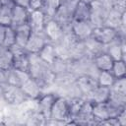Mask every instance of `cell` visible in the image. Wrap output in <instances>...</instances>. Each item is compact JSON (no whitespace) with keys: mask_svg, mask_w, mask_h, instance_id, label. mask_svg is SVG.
Returning a JSON list of instances; mask_svg holds the SVG:
<instances>
[{"mask_svg":"<svg viewBox=\"0 0 126 126\" xmlns=\"http://www.w3.org/2000/svg\"><path fill=\"white\" fill-rule=\"evenodd\" d=\"M48 120H53L55 122H64L70 120V106L69 97L64 95H57Z\"/></svg>","mask_w":126,"mask_h":126,"instance_id":"6da1fadb","label":"cell"},{"mask_svg":"<svg viewBox=\"0 0 126 126\" xmlns=\"http://www.w3.org/2000/svg\"><path fill=\"white\" fill-rule=\"evenodd\" d=\"M1 90H2V95L9 105L20 106L25 100L29 99L26 97L23 91L18 86L6 84L4 86H1Z\"/></svg>","mask_w":126,"mask_h":126,"instance_id":"7a4b0ae2","label":"cell"},{"mask_svg":"<svg viewBox=\"0 0 126 126\" xmlns=\"http://www.w3.org/2000/svg\"><path fill=\"white\" fill-rule=\"evenodd\" d=\"M43 32L45 33L49 42H52L54 44L60 42L65 33L63 27L53 18L46 20L43 28Z\"/></svg>","mask_w":126,"mask_h":126,"instance_id":"3957f363","label":"cell"},{"mask_svg":"<svg viewBox=\"0 0 126 126\" xmlns=\"http://www.w3.org/2000/svg\"><path fill=\"white\" fill-rule=\"evenodd\" d=\"M119 35V32L116 29L113 28H109V27H98V28H94L93 32H92V37L94 38L96 41L100 42L103 45H107L110 42H112L113 40H115ZM125 36V35H123Z\"/></svg>","mask_w":126,"mask_h":126,"instance_id":"277c9868","label":"cell"},{"mask_svg":"<svg viewBox=\"0 0 126 126\" xmlns=\"http://www.w3.org/2000/svg\"><path fill=\"white\" fill-rule=\"evenodd\" d=\"M47 42H49V40L43 32H32L25 49L30 54L38 53Z\"/></svg>","mask_w":126,"mask_h":126,"instance_id":"5b68a950","label":"cell"},{"mask_svg":"<svg viewBox=\"0 0 126 126\" xmlns=\"http://www.w3.org/2000/svg\"><path fill=\"white\" fill-rule=\"evenodd\" d=\"M56 93H43L37 99H35V106L36 110L40 112L46 120L49 119L50 111L52 108V105L57 97Z\"/></svg>","mask_w":126,"mask_h":126,"instance_id":"8992f818","label":"cell"},{"mask_svg":"<svg viewBox=\"0 0 126 126\" xmlns=\"http://www.w3.org/2000/svg\"><path fill=\"white\" fill-rule=\"evenodd\" d=\"M20 88L26 97L29 99H37L44 93V89L42 88V86L32 77L28 78L20 86Z\"/></svg>","mask_w":126,"mask_h":126,"instance_id":"52a82bcc","label":"cell"},{"mask_svg":"<svg viewBox=\"0 0 126 126\" xmlns=\"http://www.w3.org/2000/svg\"><path fill=\"white\" fill-rule=\"evenodd\" d=\"M94 27L90 21H73L71 32L78 40H85L92 35Z\"/></svg>","mask_w":126,"mask_h":126,"instance_id":"ba28073f","label":"cell"},{"mask_svg":"<svg viewBox=\"0 0 126 126\" xmlns=\"http://www.w3.org/2000/svg\"><path fill=\"white\" fill-rule=\"evenodd\" d=\"M47 17L40 9L30 10V15L28 19V25L30 26L32 32H43L44 24Z\"/></svg>","mask_w":126,"mask_h":126,"instance_id":"9c48e42d","label":"cell"},{"mask_svg":"<svg viewBox=\"0 0 126 126\" xmlns=\"http://www.w3.org/2000/svg\"><path fill=\"white\" fill-rule=\"evenodd\" d=\"M75 83L77 87L79 88L82 95L86 97L96 86L97 82L94 77H92L90 75H79L76 77Z\"/></svg>","mask_w":126,"mask_h":126,"instance_id":"30bf717a","label":"cell"},{"mask_svg":"<svg viewBox=\"0 0 126 126\" xmlns=\"http://www.w3.org/2000/svg\"><path fill=\"white\" fill-rule=\"evenodd\" d=\"M30 15V9L14 4L12 9V20H11V27L16 28L18 26L28 24V19Z\"/></svg>","mask_w":126,"mask_h":126,"instance_id":"8fae6325","label":"cell"},{"mask_svg":"<svg viewBox=\"0 0 126 126\" xmlns=\"http://www.w3.org/2000/svg\"><path fill=\"white\" fill-rule=\"evenodd\" d=\"M110 95V88L96 86L85 98L89 99L93 103H101L106 102Z\"/></svg>","mask_w":126,"mask_h":126,"instance_id":"7c38bea8","label":"cell"},{"mask_svg":"<svg viewBox=\"0 0 126 126\" xmlns=\"http://www.w3.org/2000/svg\"><path fill=\"white\" fill-rule=\"evenodd\" d=\"M91 2L79 0L73 14V21H90Z\"/></svg>","mask_w":126,"mask_h":126,"instance_id":"4fadbf2b","label":"cell"},{"mask_svg":"<svg viewBox=\"0 0 126 126\" xmlns=\"http://www.w3.org/2000/svg\"><path fill=\"white\" fill-rule=\"evenodd\" d=\"M30 77V73L15 69L13 67L7 70V83L10 85L20 87Z\"/></svg>","mask_w":126,"mask_h":126,"instance_id":"5bb4252c","label":"cell"},{"mask_svg":"<svg viewBox=\"0 0 126 126\" xmlns=\"http://www.w3.org/2000/svg\"><path fill=\"white\" fill-rule=\"evenodd\" d=\"M30 66H31V62H30V53H28L26 51V49L16 55H14L13 58V65L12 67L24 72H30Z\"/></svg>","mask_w":126,"mask_h":126,"instance_id":"9a60e30c","label":"cell"},{"mask_svg":"<svg viewBox=\"0 0 126 126\" xmlns=\"http://www.w3.org/2000/svg\"><path fill=\"white\" fill-rule=\"evenodd\" d=\"M94 64L98 71H110L114 60L106 52L99 53L93 58Z\"/></svg>","mask_w":126,"mask_h":126,"instance_id":"2e32d148","label":"cell"},{"mask_svg":"<svg viewBox=\"0 0 126 126\" xmlns=\"http://www.w3.org/2000/svg\"><path fill=\"white\" fill-rule=\"evenodd\" d=\"M15 33H16V44L22 46L25 48L28 39L32 33V30L28 24H24L21 26H18L14 28Z\"/></svg>","mask_w":126,"mask_h":126,"instance_id":"e0dca14e","label":"cell"},{"mask_svg":"<svg viewBox=\"0 0 126 126\" xmlns=\"http://www.w3.org/2000/svg\"><path fill=\"white\" fill-rule=\"evenodd\" d=\"M37 54L44 62L48 63L49 65H51L57 58L55 45L52 42H47Z\"/></svg>","mask_w":126,"mask_h":126,"instance_id":"ac0fdd59","label":"cell"},{"mask_svg":"<svg viewBox=\"0 0 126 126\" xmlns=\"http://www.w3.org/2000/svg\"><path fill=\"white\" fill-rule=\"evenodd\" d=\"M13 54L9 47L4 46L3 44L0 45V68L8 70L13 65Z\"/></svg>","mask_w":126,"mask_h":126,"instance_id":"d6986e66","label":"cell"},{"mask_svg":"<svg viewBox=\"0 0 126 126\" xmlns=\"http://www.w3.org/2000/svg\"><path fill=\"white\" fill-rule=\"evenodd\" d=\"M14 3H2L0 7V25L9 27L11 26L12 20V9Z\"/></svg>","mask_w":126,"mask_h":126,"instance_id":"ffe728a7","label":"cell"},{"mask_svg":"<svg viewBox=\"0 0 126 126\" xmlns=\"http://www.w3.org/2000/svg\"><path fill=\"white\" fill-rule=\"evenodd\" d=\"M115 81V77L110 71H99L96 76V82L98 86L110 88Z\"/></svg>","mask_w":126,"mask_h":126,"instance_id":"44dd1931","label":"cell"},{"mask_svg":"<svg viewBox=\"0 0 126 126\" xmlns=\"http://www.w3.org/2000/svg\"><path fill=\"white\" fill-rule=\"evenodd\" d=\"M110 72L113 74L115 79L125 77V75H126V63H125V60H122V59L115 60L113 62V64H112Z\"/></svg>","mask_w":126,"mask_h":126,"instance_id":"7402d4cb","label":"cell"},{"mask_svg":"<svg viewBox=\"0 0 126 126\" xmlns=\"http://www.w3.org/2000/svg\"><path fill=\"white\" fill-rule=\"evenodd\" d=\"M16 43V33L14 28L11 26L6 27L5 30V34H4V40H3V45L6 47H11Z\"/></svg>","mask_w":126,"mask_h":126,"instance_id":"603a6c76","label":"cell"},{"mask_svg":"<svg viewBox=\"0 0 126 126\" xmlns=\"http://www.w3.org/2000/svg\"><path fill=\"white\" fill-rule=\"evenodd\" d=\"M110 90L118 94H126V78L122 77V78L115 79L113 85L110 87Z\"/></svg>","mask_w":126,"mask_h":126,"instance_id":"cb8c5ba5","label":"cell"},{"mask_svg":"<svg viewBox=\"0 0 126 126\" xmlns=\"http://www.w3.org/2000/svg\"><path fill=\"white\" fill-rule=\"evenodd\" d=\"M125 1L126 0H110L111 7L118 9L122 12H125Z\"/></svg>","mask_w":126,"mask_h":126,"instance_id":"d4e9b609","label":"cell"},{"mask_svg":"<svg viewBox=\"0 0 126 126\" xmlns=\"http://www.w3.org/2000/svg\"><path fill=\"white\" fill-rule=\"evenodd\" d=\"M115 118H116V120H117V122H118V125L124 126V125L126 124V108H124L123 110H121V111L117 114V116H116Z\"/></svg>","mask_w":126,"mask_h":126,"instance_id":"484cf974","label":"cell"},{"mask_svg":"<svg viewBox=\"0 0 126 126\" xmlns=\"http://www.w3.org/2000/svg\"><path fill=\"white\" fill-rule=\"evenodd\" d=\"M42 3H43V0H30V10L40 9Z\"/></svg>","mask_w":126,"mask_h":126,"instance_id":"4316f807","label":"cell"},{"mask_svg":"<svg viewBox=\"0 0 126 126\" xmlns=\"http://www.w3.org/2000/svg\"><path fill=\"white\" fill-rule=\"evenodd\" d=\"M7 83V70L0 68V86H4Z\"/></svg>","mask_w":126,"mask_h":126,"instance_id":"83f0119b","label":"cell"},{"mask_svg":"<svg viewBox=\"0 0 126 126\" xmlns=\"http://www.w3.org/2000/svg\"><path fill=\"white\" fill-rule=\"evenodd\" d=\"M13 2L16 5H20L30 9V0H13Z\"/></svg>","mask_w":126,"mask_h":126,"instance_id":"f1b7e54d","label":"cell"},{"mask_svg":"<svg viewBox=\"0 0 126 126\" xmlns=\"http://www.w3.org/2000/svg\"><path fill=\"white\" fill-rule=\"evenodd\" d=\"M5 30H6V27H5V26H2V25H0V45L3 43V40H4Z\"/></svg>","mask_w":126,"mask_h":126,"instance_id":"f546056e","label":"cell"},{"mask_svg":"<svg viewBox=\"0 0 126 126\" xmlns=\"http://www.w3.org/2000/svg\"><path fill=\"white\" fill-rule=\"evenodd\" d=\"M1 5H2V2H1V1H0V7H1Z\"/></svg>","mask_w":126,"mask_h":126,"instance_id":"4dcf8cb0","label":"cell"},{"mask_svg":"<svg viewBox=\"0 0 126 126\" xmlns=\"http://www.w3.org/2000/svg\"><path fill=\"white\" fill-rule=\"evenodd\" d=\"M0 88H1V86H0Z\"/></svg>","mask_w":126,"mask_h":126,"instance_id":"1f68e13d","label":"cell"}]
</instances>
